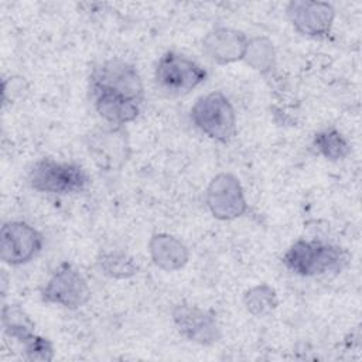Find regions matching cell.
I'll list each match as a JSON object with an SVG mask.
<instances>
[{
    "label": "cell",
    "mask_w": 362,
    "mask_h": 362,
    "mask_svg": "<svg viewBox=\"0 0 362 362\" xmlns=\"http://www.w3.org/2000/svg\"><path fill=\"white\" fill-rule=\"evenodd\" d=\"M173 321L178 332L188 341L212 345L221 339V328L215 314L189 304H178L174 307Z\"/></svg>",
    "instance_id": "30bf717a"
},
{
    "label": "cell",
    "mask_w": 362,
    "mask_h": 362,
    "mask_svg": "<svg viewBox=\"0 0 362 362\" xmlns=\"http://www.w3.org/2000/svg\"><path fill=\"white\" fill-rule=\"evenodd\" d=\"M205 202L211 214L221 221H232L247 211V202L239 180L229 173L215 175L206 191Z\"/></svg>",
    "instance_id": "ba28073f"
},
{
    "label": "cell",
    "mask_w": 362,
    "mask_h": 362,
    "mask_svg": "<svg viewBox=\"0 0 362 362\" xmlns=\"http://www.w3.org/2000/svg\"><path fill=\"white\" fill-rule=\"evenodd\" d=\"M96 264L100 273L112 279H129L139 272V266L136 264V262L123 252L102 253L98 257Z\"/></svg>",
    "instance_id": "e0dca14e"
},
{
    "label": "cell",
    "mask_w": 362,
    "mask_h": 362,
    "mask_svg": "<svg viewBox=\"0 0 362 362\" xmlns=\"http://www.w3.org/2000/svg\"><path fill=\"white\" fill-rule=\"evenodd\" d=\"M315 148L328 160L337 161L345 158L351 153V146L345 136L334 129H324L314 136Z\"/></svg>",
    "instance_id": "2e32d148"
},
{
    "label": "cell",
    "mask_w": 362,
    "mask_h": 362,
    "mask_svg": "<svg viewBox=\"0 0 362 362\" xmlns=\"http://www.w3.org/2000/svg\"><path fill=\"white\" fill-rule=\"evenodd\" d=\"M1 324L7 338H11L23 346L35 335L34 322L18 305H4L1 311Z\"/></svg>",
    "instance_id": "5bb4252c"
},
{
    "label": "cell",
    "mask_w": 362,
    "mask_h": 362,
    "mask_svg": "<svg viewBox=\"0 0 362 362\" xmlns=\"http://www.w3.org/2000/svg\"><path fill=\"white\" fill-rule=\"evenodd\" d=\"M88 150L96 165L107 173L120 170L129 157V141L123 126L93 130L86 140Z\"/></svg>",
    "instance_id": "9c48e42d"
},
{
    "label": "cell",
    "mask_w": 362,
    "mask_h": 362,
    "mask_svg": "<svg viewBox=\"0 0 362 362\" xmlns=\"http://www.w3.org/2000/svg\"><path fill=\"white\" fill-rule=\"evenodd\" d=\"M42 242V235L27 222H6L0 232V257L10 266L28 263L41 252Z\"/></svg>",
    "instance_id": "52a82bcc"
},
{
    "label": "cell",
    "mask_w": 362,
    "mask_h": 362,
    "mask_svg": "<svg viewBox=\"0 0 362 362\" xmlns=\"http://www.w3.org/2000/svg\"><path fill=\"white\" fill-rule=\"evenodd\" d=\"M88 173L75 163L54 158L38 160L28 173L31 188L49 194H72L83 191L89 184Z\"/></svg>",
    "instance_id": "3957f363"
},
{
    "label": "cell",
    "mask_w": 362,
    "mask_h": 362,
    "mask_svg": "<svg viewBox=\"0 0 362 362\" xmlns=\"http://www.w3.org/2000/svg\"><path fill=\"white\" fill-rule=\"evenodd\" d=\"M243 303L250 314L264 317L277 307L279 298L274 288L269 284H257L245 293Z\"/></svg>",
    "instance_id": "ac0fdd59"
},
{
    "label": "cell",
    "mask_w": 362,
    "mask_h": 362,
    "mask_svg": "<svg viewBox=\"0 0 362 362\" xmlns=\"http://www.w3.org/2000/svg\"><path fill=\"white\" fill-rule=\"evenodd\" d=\"M243 59L253 69L266 74L274 66L276 52L273 42L266 37H253L247 41Z\"/></svg>",
    "instance_id": "9a60e30c"
},
{
    "label": "cell",
    "mask_w": 362,
    "mask_h": 362,
    "mask_svg": "<svg viewBox=\"0 0 362 362\" xmlns=\"http://www.w3.org/2000/svg\"><path fill=\"white\" fill-rule=\"evenodd\" d=\"M41 298L49 304L76 310L90 298V287L82 273L71 263H61L41 290Z\"/></svg>",
    "instance_id": "8992f818"
},
{
    "label": "cell",
    "mask_w": 362,
    "mask_h": 362,
    "mask_svg": "<svg viewBox=\"0 0 362 362\" xmlns=\"http://www.w3.org/2000/svg\"><path fill=\"white\" fill-rule=\"evenodd\" d=\"M247 37L235 28L218 27L202 38L204 52L218 64H230L243 59Z\"/></svg>",
    "instance_id": "7c38bea8"
},
{
    "label": "cell",
    "mask_w": 362,
    "mask_h": 362,
    "mask_svg": "<svg viewBox=\"0 0 362 362\" xmlns=\"http://www.w3.org/2000/svg\"><path fill=\"white\" fill-rule=\"evenodd\" d=\"M286 13L300 34L315 38L327 37L335 18L334 7L325 1H290Z\"/></svg>",
    "instance_id": "8fae6325"
},
{
    "label": "cell",
    "mask_w": 362,
    "mask_h": 362,
    "mask_svg": "<svg viewBox=\"0 0 362 362\" xmlns=\"http://www.w3.org/2000/svg\"><path fill=\"white\" fill-rule=\"evenodd\" d=\"M24 358L28 361H51L54 358L52 344L40 335H34L24 346Z\"/></svg>",
    "instance_id": "d6986e66"
},
{
    "label": "cell",
    "mask_w": 362,
    "mask_h": 362,
    "mask_svg": "<svg viewBox=\"0 0 362 362\" xmlns=\"http://www.w3.org/2000/svg\"><path fill=\"white\" fill-rule=\"evenodd\" d=\"M90 93L95 109L112 126L134 120L144 100L137 69L119 58L107 59L92 71Z\"/></svg>",
    "instance_id": "6da1fadb"
},
{
    "label": "cell",
    "mask_w": 362,
    "mask_h": 362,
    "mask_svg": "<svg viewBox=\"0 0 362 362\" xmlns=\"http://www.w3.org/2000/svg\"><path fill=\"white\" fill-rule=\"evenodd\" d=\"M156 83L170 96L185 95L206 79V71L194 59L175 51H167L157 62Z\"/></svg>",
    "instance_id": "5b68a950"
},
{
    "label": "cell",
    "mask_w": 362,
    "mask_h": 362,
    "mask_svg": "<svg viewBox=\"0 0 362 362\" xmlns=\"http://www.w3.org/2000/svg\"><path fill=\"white\" fill-rule=\"evenodd\" d=\"M191 120L204 134L219 143L229 141L236 132L235 109L218 90L197 99L191 107Z\"/></svg>",
    "instance_id": "277c9868"
},
{
    "label": "cell",
    "mask_w": 362,
    "mask_h": 362,
    "mask_svg": "<svg viewBox=\"0 0 362 362\" xmlns=\"http://www.w3.org/2000/svg\"><path fill=\"white\" fill-rule=\"evenodd\" d=\"M348 262L349 253L345 249L321 240L300 239L283 256L284 266L303 277L339 273Z\"/></svg>",
    "instance_id": "7a4b0ae2"
},
{
    "label": "cell",
    "mask_w": 362,
    "mask_h": 362,
    "mask_svg": "<svg viewBox=\"0 0 362 362\" xmlns=\"http://www.w3.org/2000/svg\"><path fill=\"white\" fill-rule=\"evenodd\" d=\"M148 250L153 263L165 272L180 270L189 259L188 247L178 238L168 233L153 235Z\"/></svg>",
    "instance_id": "4fadbf2b"
}]
</instances>
